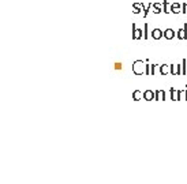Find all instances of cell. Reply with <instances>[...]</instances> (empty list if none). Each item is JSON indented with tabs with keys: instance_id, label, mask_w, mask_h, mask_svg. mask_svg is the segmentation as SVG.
<instances>
[{
	"instance_id": "2",
	"label": "cell",
	"mask_w": 187,
	"mask_h": 184,
	"mask_svg": "<svg viewBox=\"0 0 187 184\" xmlns=\"http://www.w3.org/2000/svg\"><path fill=\"white\" fill-rule=\"evenodd\" d=\"M177 37H179L180 40H186L187 38V23H185L183 29L177 30Z\"/></svg>"
},
{
	"instance_id": "4",
	"label": "cell",
	"mask_w": 187,
	"mask_h": 184,
	"mask_svg": "<svg viewBox=\"0 0 187 184\" xmlns=\"http://www.w3.org/2000/svg\"><path fill=\"white\" fill-rule=\"evenodd\" d=\"M163 36H164V31H161L160 29H153V31H152V37L154 40H160Z\"/></svg>"
},
{
	"instance_id": "5",
	"label": "cell",
	"mask_w": 187,
	"mask_h": 184,
	"mask_svg": "<svg viewBox=\"0 0 187 184\" xmlns=\"http://www.w3.org/2000/svg\"><path fill=\"white\" fill-rule=\"evenodd\" d=\"M164 37L168 40H172L173 37H175V31H173L172 29H167V30H164Z\"/></svg>"
},
{
	"instance_id": "14",
	"label": "cell",
	"mask_w": 187,
	"mask_h": 184,
	"mask_svg": "<svg viewBox=\"0 0 187 184\" xmlns=\"http://www.w3.org/2000/svg\"><path fill=\"white\" fill-rule=\"evenodd\" d=\"M115 68L116 70H122V63H115Z\"/></svg>"
},
{
	"instance_id": "1",
	"label": "cell",
	"mask_w": 187,
	"mask_h": 184,
	"mask_svg": "<svg viewBox=\"0 0 187 184\" xmlns=\"http://www.w3.org/2000/svg\"><path fill=\"white\" fill-rule=\"evenodd\" d=\"M131 29H132V38H134V40L142 38V30L137 29V27H135V23L131 25Z\"/></svg>"
},
{
	"instance_id": "11",
	"label": "cell",
	"mask_w": 187,
	"mask_h": 184,
	"mask_svg": "<svg viewBox=\"0 0 187 184\" xmlns=\"http://www.w3.org/2000/svg\"><path fill=\"white\" fill-rule=\"evenodd\" d=\"M144 29H145V34H144V38H148V37H149V33H148V29H149V25H148V23H145V26H144Z\"/></svg>"
},
{
	"instance_id": "13",
	"label": "cell",
	"mask_w": 187,
	"mask_h": 184,
	"mask_svg": "<svg viewBox=\"0 0 187 184\" xmlns=\"http://www.w3.org/2000/svg\"><path fill=\"white\" fill-rule=\"evenodd\" d=\"M168 71V68H167V66H161V74H165V72Z\"/></svg>"
},
{
	"instance_id": "9",
	"label": "cell",
	"mask_w": 187,
	"mask_h": 184,
	"mask_svg": "<svg viewBox=\"0 0 187 184\" xmlns=\"http://www.w3.org/2000/svg\"><path fill=\"white\" fill-rule=\"evenodd\" d=\"M152 3L150 4H148V6H145L144 3H142V8H144V17H148V14H149V10H150V7H152Z\"/></svg>"
},
{
	"instance_id": "7",
	"label": "cell",
	"mask_w": 187,
	"mask_h": 184,
	"mask_svg": "<svg viewBox=\"0 0 187 184\" xmlns=\"http://www.w3.org/2000/svg\"><path fill=\"white\" fill-rule=\"evenodd\" d=\"M141 10H142V3H134L132 4V12L134 14H139Z\"/></svg>"
},
{
	"instance_id": "8",
	"label": "cell",
	"mask_w": 187,
	"mask_h": 184,
	"mask_svg": "<svg viewBox=\"0 0 187 184\" xmlns=\"http://www.w3.org/2000/svg\"><path fill=\"white\" fill-rule=\"evenodd\" d=\"M161 6H163V4H160V3H154V4H153V12H154V14H160V12H161Z\"/></svg>"
},
{
	"instance_id": "15",
	"label": "cell",
	"mask_w": 187,
	"mask_h": 184,
	"mask_svg": "<svg viewBox=\"0 0 187 184\" xmlns=\"http://www.w3.org/2000/svg\"><path fill=\"white\" fill-rule=\"evenodd\" d=\"M134 97H135V100H139V93L137 91V93H134Z\"/></svg>"
},
{
	"instance_id": "3",
	"label": "cell",
	"mask_w": 187,
	"mask_h": 184,
	"mask_svg": "<svg viewBox=\"0 0 187 184\" xmlns=\"http://www.w3.org/2000/svg\"><path fill=\"white\" fill-rule=\"evenodd\" d=\"M142 71H144V63L135 62L134 63V72L135 74H142Z\"/></svg>"
},
{
	"instance_id": "10",
	"label": "cell",
	"mask_w": 187,
	"mask_h": 184,
	"mask_svg": "<svg viewBox=\"0 0 187 184\" xmlns=\"http://www.w3.org/2000/svg\"><path fill=\"white\" fill-rule=\"evenodd\" d=\"M163 8H164V12H171V4H169V2L164 0V3H163Z\"/></svg>"
},
{
	"instance_id": "6",
	"label": "cell",
	"mask_w": 187,
	"mask_h": 184,
	"mask_svg": "<svg viewBox=\"0 0 187 184\" xmlns=\"http://www.w3.org/2000/svg\"><path fill=\"white\" fill-rule=\"evenodd\" d=\"M180 7H182V6H180L179 3H172V4H171V12H173V14L182 12L180 11Z\"/></svg>"
},
{
	"instance_id": "12",
	"label": "cell",
	"mask_w": 187,
	"mask_h": 184,
	"mask_svg": "<svg viewBox=\"0 0 187 184\" xmlns=\"http://www.w3.org/2000/svg\"><path fill=\"white\" fill-rule=\"evenodd\" d=\"M145 97H146V100H152V93L150 91H146V93H145Z\"/></svg>"
}]
</instances>
